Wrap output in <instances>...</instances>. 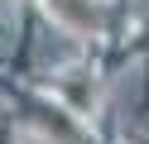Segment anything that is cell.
Instances as JSON below:
<instances>
[{
  "label": "cell",
  "instance_id": "cell-1",
  "mask_svg": "<svg viewBox=\"0 0 149 144\" xmlns=\"http://www.w3.org/2000/svg\"><path fill=\"white\" fill-rule=\"evenodd\" d=\"M53 15L68 19V24H77V29H96L101 24V10L91 0H53Z\"/></svg>",
  "mask_w": 149,
  "mask_h": 144
},
{
  "label": "cell",
  "instance_id": "cell-2",
  "mask_svg": "<svg viewBox=\"0 0 149 144\" xmlns=\"http://www.w3.org/2000/svg\"><path fill=\"white\" fill-rule=\"evenodd\" d=\"M0 144H5V139H0Z\"/></svg>",
  "mask_w": 149,
  "mask_h": 144
}]
</instances>
